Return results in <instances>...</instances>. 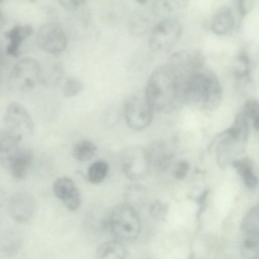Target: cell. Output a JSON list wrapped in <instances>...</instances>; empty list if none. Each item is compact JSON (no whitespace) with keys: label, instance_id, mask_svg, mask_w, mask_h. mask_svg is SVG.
Listing matches in <instances>:
<instances>
[{"label":"cell","instance_id":"6da1fadb","mask_svg":"<svg viewBox=\"0 0 259 259\" xmlns=\"http://www.w3.org/2000/svg\"><path fill=\"white\" fill-rule=\"evenodd\" d=\"M182 88L181 79L167 63L152 71L144 92L154 111L166 112L182 101Z\"/></svg>","mask_w":259,"mask_h":259},{"label":"cell","instance_id":"7a4b0ae2","mask_svg":"<svg viewBox=\"0 0 259 259\" xmlns=\"http://www.w3.org/2000/svg\"><path fill=\"white\" fill-rule=\"evenodd\" d=\"M220 80L211 69L204 65L185 79L182 88V101L208 110L216 108L222 98Z\"/></svg>","mask_w":259,"mask_h":259},{"label":"cell","instance_id":"3957f363","mask_svg":"<svg viewBox=\"0 0 259 259\" xmlns=\"http://www.w3.org/2000/svg\"><path fill=\"white\" fill-rule=\"evenodd\" d=\"M103 223L121 241L135 240L141 229V220L136 208L126 203L114 207Z\"/></svg>","mask_w":259,"mask_h":259},{"label":"cell","instance_id":"277c9868","mask_svg":"<svg viewBox=\"0 0 259 259\" xmlns=\"http://www.w3.org/2000/svg\"><path fill=\"white\" fill-rule=\"evenodd\" d=\"M182 33V26L178 19L165 17L152 29L149 39L153 51L164 52L171 49L179 41Z\"/></svg>","mask_w":259,"mask_h":259},{"label":"cell","instance_id":"5b68a950","mask_svg":"<svg viewBox=\"0 0 259 259\" xmlns=\"http://www.w3.org/2000/svg\"><path fill=\"white\" fill-rule=\"evenodd\" d=\"M124 112L130 128L138 131L145 128L151 123L154 110L147 101L144 92H139L127 99Z\"/></svg>","mask_w":259,"mask_h":259},{"label":"cell","instance_id":"8992f818","mask_svg":"<svg viewBox=\"0 0 259 259\" xmlns=\"http://www.w3.org/2000/svg\"><path fill=\"white\" fill-rule=\"evenodd\" d=\"M6 131L18 142L29 138L33 134L32 119L25 108L13 103L7 108L4 116Z\"/></svg>","mask_w":259,"mask_h":259},{"label":"cell","instance_id":"52a82bcc","mask_svg":"<svg viewBox=\"0 0 259 259\" xmlns=\"http://www.w3.org/2000/svg\"><path fill=\"white\" fill-rule=\"evenodd\" d=\"M150 163L146 150L139 146L126 148L121 156V167L126 177L132 180L143 178L148 171Z\"/></svg>","mask_w":259,"mask_h":259},{"label":"cell","instance_id":"ba28073f","mask_svg":"<svg viewBox=\"0 0 259 259\" xmlns=\"http://www.w3.org/2000/svg\"><path fill=\"white\" fill-rule=\"evenodd\" d=\"M167 63L177 73L183 84L188 75L204 65V59L199 51L181 50L174 53Z\"/></svg>","mask_w":259,"mask_h":259},{"label":"cell","instance_id":"9c48e42d","mask_svg":"<svg viewBox=\"0 0 259 259\" xmlns=\"http://www.w3.org/2000/svg\"><path fill=\"white\" fill-rule=\"evenodd\" d=\"M36 203L33 196L26 192L13 194L7 203V209L11 218L19 223H25L33 217Z\"/></svg>","mask_w":259,"mask_h":259},{"label":"cell","instance_id":"30bf717a","mask_svg":"<svg viewBox=\"0 0 259 259\" xmlns=\"http://www.w3.org/2000/svg\"><path fill=\"white\" fill-rule=\"evenodd\" d=\"M218 138L217 160L220 166L225 167L236 160L234 157L242 151L246 142L228 130L222 133Z\"/></svg>","mask_w":259,"mask_h":259},{"label":"cell","instance_id":"8fae6325","mask_svg":"<svg viewBox=\"0 0 259 259\" xmlns=\"http://www.w3.org/2000/svg\"><path fill=\"white\" fill-rule=\"evenodd\" d=\"M39 41L41 47L52 53L61 52L65 49L67 39L63 29L55 23H48L40 29Z\"/></svg>","mask_w":259,"mask_h":259},{"label":"cell","instance_id":"7c38bea8","mask_svg":"<svg viewBox=\"0 0 259 259\" xmlns=\"http://www.w3.org/2000/svg\"><path fill=\"white\" fill-rule=\"evenodd\" d=\"M53 189L56 197L68 209L74 211L78 208L81 203V197L71 179L66 177L58 178L53 184Z\"/></svg>","mask_w":259,"mask_h":259},{"label":"cell","instance_id":"4fadbf2b","mask_svg":"<svg viewBox=\"0 0 259 259\" xmlns=\"http://www.w3.org/2000/svg\"><path fill=\"white\" fill-rule=\"evenodd\" d=\"M137 10L131 17L130 28L135 34H140L148 29L156 16L162 15L157 2Z\"/></svg>","mask_w":259,"mask_h":259},{"label":"cell","instance_id":"5bb4252c","mask_svg":"<svg viewBox=\"0 0 259 259\" xmlns=\"http://www.w3.org/2000/svg\"><path fill=\"white\" fill-rule=\"evenodd\" d=\"M21 148L18 142L6 130L0 131V166L10 167Z\"/></svg>","mask_w":259,"mask_h":259},{"label":"cell","instance_id":"9a60e30c","mask_svg":"<svg viewBox=\"0 0 259 259\" xmlns=\"http://www.w3.org/2000/svg\"><path fill=\"white\" fill-rule=\"evenodd\" d=\"M31 62L24 61L15 69L13 76L15 81L22 88L31 87L39 75V66L35 63L30 64Z\"/></svg>","mask_w":259,"mask_h":259},{"label":"cell","instance_id":"2e32d148","mask_svg":"<svg viewBox=\"0 0 259 259\" xmlns=\"http://www.w3.org/2000/svg\"><path fill=\"white\" fill-rule=\"evenodd\" d=\"M234 21L232 9L228 6H223L218 10L213 17L211 29L217 34H225L233 28Z\"/></svg>","mask_w":259,"mask_h":259},{"label":"cell","instance_id":"e0dca14e","mask_svg":"<svg viewBox=\"0 0 259 259\" xmlns=\"http://www.w3.org/2000/svg\"><path fill=\"white\" fill-rule=\"evenodd\" d=\"M126 255L125 245L118 240H111L100 244L96 249V259H124Z\"/></svg>","mask_w":259,"mask_h":259},{"label":"cell","instance_id":"ac0fdd59","mask_svg":"<svg viewBox=\"0 0 259 259\" xmlns=\"http://www.w3.org/2000/svg\"><path fill=\"white\" fill-rule=\"evenodd\" d=\"M33 158L32 151L28 148H21L9 169L17 179H23L27 175Z\"/></svg>","mask_w":259,"mask_h":259},{"label":"cell","instance_id":"d6986e66","mask_svg":"<svg viewBox=\"0 0 259 259\" xmlns=\"http://www.w3.org/2000/svg\"><path fill=\"white\" fill-rule=\"evenodd\" d=\"M245 238L259 239V208L254 206L243 218L240 226Z\"/></svg>","mask_w":259,"mask_h":259},{"label":"cell","instance_id":"ffe728a7","mask_svg":"<svg viewBox=\"0 0 259 259\" xmlns=\"http://www.w3.org/2000/svg\"><path fill=\"white\" fill-rule=\"evenodd\" d=\"M232 165L248 188H254L257 185L258 179L254 173L250 159L247 158L236 159L233 162Z\"/></svg>","mask_w":259,"mask_h":259},{"label":"cell","instance_id":"44dd1931","mask_svg":"<svg viewBox=\"0 0 259 259\" xmlns=\"http://www.w3.org/2000/svg\"><path fill=\"white\" fill-rule=\"evenodd\" d=\"M97 150V147L94 143L89 140H83L74 145L72 154L77 160L86 161L94 157Z\"/></svg>","mask_w":259,"mask_h":259},{"label":"cell","instance_id":"7402d4cb","mask_svg":"<svg viewBox=\"0 0 259 259\" xmlns=\"http://www.w3.org/2000/svg\"><path fill=\"white\" fill-rule=\"evenodd\" d=\"M31 32V28L28 25L18 26L12 29L8 35L10 41L8 52L11 54H15L23 40Z\"/></svg>","mask_w":259,"mask_h":259},{"label":"cell","instance_id":"603a6c76","mask_svg":"<svg viewBox=\"0 0 259 259\" xmlns=\"http://www.w3.org/2000/svg\"><path fill=\"white\" fill-rule=\"evenodd\" d=\"M109 169L108 163L104 160L93 162L89 167L88 178L91 183L99 184L106 178Z\"/></svg>","mask_w":259,"mask_h":259},{"label":"cell","instance_id":"cb8c5ba5","mask_svg":"<svg viewBox=\"0 0 259 259\" xmlns=\"http://www.w3.org/2000/svg\"><path fill=\"white\" fill-rule=\"evenodd\" d=\"M250 70V62L249 57L245 52L240 53L235 58L233 64V73L238 79L247 78Z\"/></svg>","mask_w":259,"mask_h":259},{"label":"cell","instance_id":"d4e9b609","mask_svg":"<svg viewBox=\"0 0 259 259\" xmlns=\"http://www.w3.org/2000/svg\"><path fill=\"white\" fill-rule=\"evenodd\" d=\"M258 103L255 99L247 100L241 111L249 121H251L256 131L259 128Z\"/></svg>","mask_w":259,"mask_h":259},{"label":"cell","instance_id":"484cf974","mask_svg":"<svg viewBox=\"0 0 259 259\" xmlns=\"http://www.w3.org/2000/svg\"><path fill=\"white\" fill-rule=\"evenodd\" d=\"M241 252L244 259H258L259 239L244 238Z\"/></svg>","mask_w":259,"mask_h":259},{"label":"cell","instance_id":"4316f807","mask_svg":"<svg viewBox=\"0 0 259 259\" xmlns=\"http://www.w3.org/2000/svg\"><path fill=\"white\" fill-rule=\"evenodd\" d=\"M83 84L79 79L74 77H68L63 87V94L66 98L73 97L82 92Z\"/></svg>","mask_w":259,"mask_h":259},{"label":"cell","instance_id":"83f0119b","mask_svg":"<svg viewBox=\"0 0 259 259\" xmlns=\"http://www.w3.org/2000/svg\"><path fill=\"white\" fill-rule=\"evenodd\" d=\"M21 242V239L17 234H8L2 242V251L7 255H12L18 250Z\"/></svg>","mask_w":259,"mask_h":259},{"label":"cell","instance_id":"f1b7e54d","mask_svg":"<svg viewBox=\"0 0 259 259\" xmlns=\"http://www.w3.org/2000/svg\"><path fill=\"white\" fill-rule=\"evenodd\" d=\"M142 192H143L142 188L139 185H132L128 186L124 192L126 203L134 207L135 203L142 194Z\"/></svg>","mask_w":259,"mask_h":259},{"label":"cell","instance_id":"f546056e","mask_svg":"<svg viewBox=\"0 0 259 259\" xmlns=\"http://www.w3.org/2000/svg\"><path fill=\"white\" fill-rule=\"evenodd\" d=\"M168 211L167 205L160 202L156 201L153 203L150 208V213L154 219L163 220L165 219Z\"/></svg>","mask_w":259,"mask_h":259},{"label":"cell","instance_id":"4dcf8cb0","mask_svg":"<svg viewBox=\"0 0 259 259\" xmlns=\"http://www.w3.org/2000/svg\"><path fill=\"white\" fill-rule=\"evenodd\" d=\"M59 2L64 9L69 11H74L83 5L85 1L83 0H61Z\"/></svg>","mask_w":259,"mask_h":259},{"label":"cell","instance_id":"1f68e13d","mask_svg":"<svg viewBox=\"0 0 259 259\" xmlns=\"http://www.w3.org/2000/svg\"><path fill=\"white\" fill-rule=\"evenodd\" d=\"M189 169V165L186 161H181L178 164L175 176L177 179L182 180L187 175Z\"/></svg>","mask_w":259,"mask_h":259},{"label":"cell","instance_id":"d6a6232c","mask_svg":"<svg viewBox=\"0 0 259 259\" xmlns=\"http://www.w3.org/2000/svg\"><path fill=\"white\" fill-rule=\"evenodd\" d=\"M253 5L252 0L240 1L238 2V8L242 15H246L250 11Z\"/></svg>","mask_w":259,"mask_h":259},{"label":"cell","instance_id":"836d02e7","mask_svg":"<svg viewBox=\"0 0 259 259\" xmlns=\"http://www.w3.org/2000/svg\"><path fill=\"white\" fill-rule=\"evenodd\" d=\"M5 202V195L1 185H0V209L3 206Z\"/></svg>","mask_w":259,"mask_h":259}]
</instances>
